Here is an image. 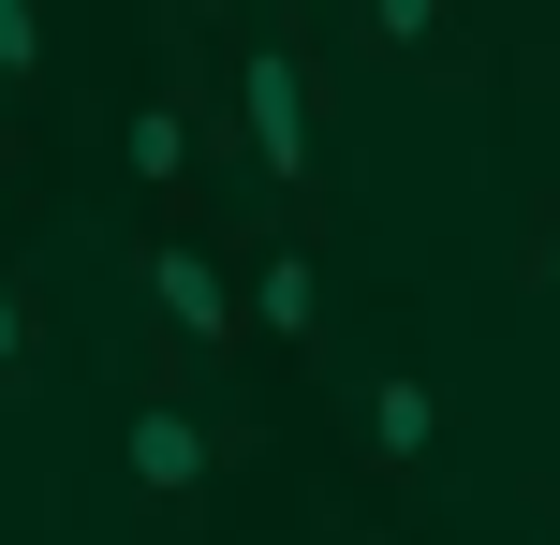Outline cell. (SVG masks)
I'll return each mask as SVG.
<instances>
[{
	"label": "cell",
	"mask_w": 560,
	"mask_h": 545,
	"mask_svg": "<svg viewBox=\"0 0 560 545\" xmlns=\"http://www.w3.org/2000/svg\"><path fill=\"white\" fill-rule=\"evenodd\" d=\"M236 104H252V163L295 192V177H310V74L266 45V59H236Z\"/></svg>",
	"instance_id": "cell-1"
},
{
	"label": "cell",
	"mask_w": 560,
	"mask_h": 545,
	"mask_svg": "<svg viewBox=\"0 0 560 545\" xmlns=\"http://www.w3.org/2000/svg\"><path fill=\"white\" fill-rule=\"evenodd\" d=\"M148 295H163V324H177V340H236V324H252V310L222 295V265L192 251V236H163V251H148Z\"/></svg>",
	"instance_id": "cell-2"
},
{
	"label": "cell",
	"mask_w": 560,
	"mask_h": 545,
	"mask_svg": "<svg viewBox=\"0 0 560 545\" xmlns=\"http://www.w3.org/2000/svg\"><path fill=\"white\" fill-rule=\"evenodd\" d=\"M133 487L148 501H192L207 487V413H133Z\"/></svg>",
	"instance_id": "cell-3"
},
{
	"label": "cell",
	"mask_w": 560,
	"mask_h": 545,
	"mask_svg": "<svg viewBox=\"0 0 560 545\" xmlns=\"http://www.w3.org/2000/svg\"><path fill=\"white\" fill-rule=\"evenodd\" d=\"M428 428H443V413H428V383H413V369L369 383V458H428Z\"/></svg>",
	"instance_id": "cell-4"
},
{
	"label": "cell",
	"mask_w": 560,
	"mask_h": 545,
	"mask_svg": "<svg viewBox=\"0 0 560 545\" xmlns=\"http://www.w3.org/2000/svg\"><path fill=\"white\" fill-rule=\"evenodd\" d=\"M310 295H325V281H310V251H280L266 281H252V324H266V340H310Z\"/></svg>",
	"instance_id": "cell-5"
},
{
	"label": "cell",
	"mask_w": 560,
	"mask_h": 545,
	"mask_svg": "<svg viewBox=\"0 0 560 545\" xmlns=\"http://www.w3.org/2000/svg\"><path fill=\"white\" fill-rule=\"evenodd\" d=\"M133 177H148V192L192 177V104H148V118H133Z\"/></svg>",
	"instance_id": "cell-6"
},
{
	"label": "cell",
	"mask_w": 560,
	"mask_h": 545,
	"mask_svg": "<svg viewBox=\"0 0 560 545\" xmlns=\"http://www.w3.org/2000/svg\"><path fill=\"white\" fill-rule=\"evenodd\" d=\"M30 59H45V15H30V0H0V74H30Z\"/></svg>",
	"instance_id": "cell-7"
},
{
	"label": "cell",
	"mask_w": 560,
	"mask_h": 545,
	"mask_svg": "<svg viewBox=\"0 0 560 545\" xmlns=\"http://www.w3.org/2000/svg\"><path fill=\"white\" fill-rule=\"evenodd\" d=\"M15 354H30V310H15V281H0V369H15Z\"/></svg>",
	"instance_id": "cell-8"
},
{
	"label": "cell",
	"mask_w": 560,
	"mask_h": 545,
	"mask_svg": "<svg viewBox=\"0 0 560 545\" xmlns=\"http://www.w3.org/2000/svg\"><path fill=\"white\" fill-rule=\"evenodd\" d=\"M532 281H546V295H560V222H546V251H532Z\"/></svg>",
	"instance_id": "cell-9"
}]
</instances>
